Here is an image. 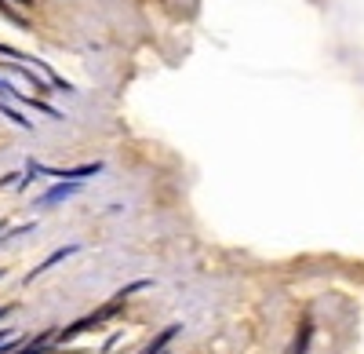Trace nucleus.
Returning <instances> with one entry per match:
<instances>
[{
    "mask_svg": "<svg viewBox=\"0 0 364 354\" xmlns=\"http://www.w3.org/2000/svg\"><path fill=\"white\" fill-rule=\"evenodd\" d=\"M175 333H178V329H168V333H164V336H161L154 347H149V354H161V347H164V343H171V340H175Z\"/></svg>",
    "mask_w": 364,
    "mask_h": 354,
    "instance_id": "obj_1",
    "label": "nucleus"
},
{
    "mask_svg": "<svg viewBox=\"0 0 364 354\" xmlns=\"http://www.w3.org/2000/svg\"><path fill=\"white\" fill-rule=\"evenodd\" d=\"M8 340H11V336H8V333H0V343H8Z\"/></svg>",
    "mask_w": 364,
    "mask_h": 354,
    "instance_id": "obj_2",
    "label": "nucleus"
}]
</instances>
